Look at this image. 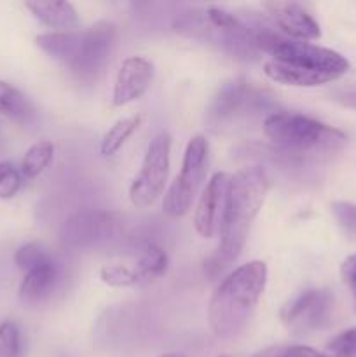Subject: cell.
<instances>
[{
    "mask_svg": "<svg viewBox=\"0 0 356 357\" xmlns=\"http://www.w3.org/2000/svg\"><path fill=\"white\" fill-rule=\"evenodd\" d=\"M258 51L267 52L264 72L271 80L293 87H316L341 79L349 70V61L337 51L292 40L269 30L255 35Z\"/></svg>",
    "mask_w": 356,
    "mask_h": 357,
    "instance_id": "6da1fadb",
    "label": "cell"
},
{
    "mask_svg": "<svg viewBox=\"0 0 356 357\" xmlns=\"http://www.w3.org/2000/svg\"><path fill=\"white\" fill-rule=\"evenodd\" d=\"M269 187L271 180L260 166L243 167L234 176H230L225 211L220 225L222 239L215 253L202 261L205 275L216 278L239 258L248 241L251 223L262 209Z\"/></svg>",
    "mask_w": 356,
    "mask_h": 357,
    "instance_id": "7a4b0ae2",
    "label": "cell"
},
{
    "mask_svg": "<svg viewBox=\"0 0 356 357\" xmlns=\"http://www.w3.org/2000/svg\"><path fill=\"white\" fill-rule=\"evenodd\" d=\"M267 284V265L248 261L230 272L213 291L208 303V324L218 338H232L248 324Z\"/></svg>",
    "mask_w": 356,
    "mask_h": 357,
    "instance_id": "3957f363",
    "label": "cell"
},
{
    "mask_svg": "<svg viewBox=\"0 0 356 357\" xmlns=\"http://www.w3.org/2000/svg\"><path fill=\"white\" fill-rule=\"evenodd\" d=\"M264 135L276 149L297 159H321L341 152L348 143L342 131L302 114L274 112L264 119Z\"/></svg>",
    "mask_w": 356,
    "mask_h": 357,
    "instance_id": "277c9868",
    "label": "cell"
},
{
    "mask_svg": "<svg viewBox=\"0 0 356 357\" xmlns=\"http://www.w3.org/2000/svg\"><path fill=\"white\" fill-rule=\"evenodd\" d=\"M276 107L278 103L269 91L244 79H234L222 84L212 98L206 110V121L213 129H220L262 115L269 117L278 112Z\"/></svg>",
    "mask_w": 356,
    "mask_h": 357,
    "instance_id": "5b68a950",
    "label": "cell"
},
{
    "mask_svg": "<svg viewBox=\"0 0 356 357\" xmlns=\"http://www.w3.org/2000/svg\"><path fill=\"white\" fill-rule=\"evenodd\" d=\"M208 142L202 135L188 139L180 174L168 188L163 201V211L171 218H180L191 209L208 171Z\"/></svg>",
    "mask_w": 356,
    "mask_h": 357,
    "instance_id": "8992f818",
    "label": "cell"
},
{
    "mask_svg": "<svg viewBox=\"0 0 356 357\" xmlns=\"http://www.w3.org/2000/svg\"><path fill=\"white\" fill-rule=\"evenodd\" d=\"M171 136L161 131L150 139L142 167L129 187V201L135 208H149L163 195L170 174Z\"/></svg>",
    "mask_w": 356,
    "mask_h": 357,
    "instance_id": "52a82bcc",
    "label": "cell"
},
{
    "mask_svg": "<svg viewBox=\"0 0 356 357\" xmlns=\"http://www.w3.org/2000/svg\"><path fill=\"white\" fill-rule=\"evenodd\" d=\"M115 42H117V26L110 21H98L80 33L75 59L68 66L77 82L91 86L100 79L114 52Z\"/></svg>",
    "mask_w": 356,
    "mask_h": 357,
    "instance_id": "ba28073f",
    "label": "cell"
},
{
    "mask_svg": "<svg viewBox=\"0 0 356 357\" xmlns=\"http://www.w3.org/2000/svg\"><path fill=\"white\" fill-rule=\"evenodd\" d=\"M121 229L122 220L117 213L84 209L63 222L59 239L68 248H93L115 239Z\"/></svg>",
    "mask_w": 356,
    "mask_h": 357,
    "instance_id": "9c48e42d",
    "label": "cell"
},
{
    "mask_svg": "<svg viewBox=\"0 0 356 357\" xmlns=\"http://www.w3.org/2000/svg\"><path fill=\"white\" fill-rule=\"evenodd\" d=\"M334 298L325 289H306L281 310V321L293 333L323 330L330 324Z\"/></svg>",
    "mask_w": 356,
    "mask_h": 357,
    "instance_id": "30bf717a",
    "label": "cell"
},
{
    "mask_svg": "<svg viewBox=\"0 0 356 357\" xmlns=\"http://www.w3.org/2000/svg\"><path fill=\"white\" fill-rule=\"evenodd\" d=\"M230 176L227 173L213 174L206 188L202 190L199 204L194 213L195 232L205 239H212L222 225L223 211H225L227 190H229Z\"/></svg>",
    "mask_w": 356,
    "mask_h": 357,
    "instance_id": "8fae6325",
    "label": "cell"
},
{
    "mask_svg": "<svg viewBox=\"0 0 356 357\" xmlns=\"http://www.w3.org/2000/svg\"><path fill=\"white\" fill-rule=\"evenodd\" d=\"M262 9L272 23L292 40L309 42L320 38V24L297 2H264Z\"/></svg>",
    "mask_w": 356,
    "mask_h": 357,
    "instance_id": "7c38bea8",
    "label": "cell"
},
{
    "mask_svg": "<svg viewBox=\"0 0 356 357\" xmlns=\"http://www.w3.org/2000/svg\"><path fill=\"white\" fill-rule=\"evenodd\" d=\"M154 79V65L142 56H131L124 59L115 77L112 103L124 107L133 103L147 93Z\"/></svg>",
    "mask_w": 356,
    "mask_h": 357,
    "instance_id": "4fadbf2b",
    "label": "cell"
},
{
    "mask_svg": "<svg viewBox=\"0 0 356 357\" xmlns=\"http://www.w3.org/2000/svg\"><path fill=\"white\" fill-rule=\"evenodd\" d=\"M59 279V267L54 258L24 274L20 286V296L23 302L35 303L49 296Z\"/></svg>",
    "mask_w": 356,
    "mask_h": 357,
    "instance_id": "5bb4252c",
    "label": "cell"
},
{
    "mask_svg": "<svg viewBox=\"0 0 356 357\" xmlns=\"http://www.w3.org/2000/svg\"><path fill=\"white\" fill-rule=\"evenodd\" d=\"M35 44L52 59L70 66L79 49L80 33L79 31H47V33L37 35Z\"/></svg>",
    "mask_w": 356,
    "mask_h": 357,
    "instance_id": "9a60e30c",
    "label": "cell"
},
{
    "mask_svg": "<svg viewBox=\"0 0 356 357\" xmlns=\"http://www.w3.org/2000/svg\"><path fill=\"white\" fill-rule=\"evenodd\" d=\"M24 6L45 26L68 31L70 28H75L79 23L77 10L70 2H38L35 0V2H27Z\"/></svg>",
    "mask_w": 356,
    "mask_h": 357,
    "instance_id": "2e32d148",
    "label": "cell"
},
{
    "mask_svg": "<svg viewBox=\"0 0 356 357\" xmlns=\"http://www.w3.org/2000/svg\"><path fill=\"white\" fill-rule=\"evenodd\" d=\"M0 114L17 124H30L35 119V107L17 87L0 80Z\"/></svg>",
    "mask_w": 356,
    "mask_h": 357,
    "instance_id": "e0dca14e",
    "label": "cell"
},
{
    "mask_svg": "<svg viewBox=\"0 0 356 357\" xmlns=\"http://www.w3.org/2000/svg\"><path fill=\"white\" fill-rule=\"evenodd\" d=\"M142 124V115H131V117H124L121 121L115 122L107 132H105L103 139H101L100 152L101 155L110 157L114 153H117L122 149L126 142L129 139V136L138 129V126Z\"/></svg>",
    "mask_w": 356,
    "mask_h": 357,
    "instance_id": "ac0fdd59",
    "label": "cell"
},
{
    "mask_svg": "<svg viewBox=\"0 0 356 357\" xmlns=\"http://www.w3.org/2000/svg\"><path fill=\"white\" fill-rule=\"evenodd\" d=\"M168 267V255L166 251L161 250L156 244H149V246L143 250L142 257L136 261V267L133 268L138 278L140 284H145V282L154 281L156 278H159L161 274H164Z\"/></svg>",
    "mask_w": 356,
    "mask_h": 357,
    "instance_id": "d6986e66",
    "label": "cell"
},
{
    "mask_svg": "<svg viewBox=\"0 0 356 357\" xmlns=\"http://www.w3.org/2000/svg\"><path fill=\"white\" fill-rule=\"evenodd\" d=\"M52 157H54V145L49 139H42V142L34 143L30 149L27 150L21 162V174L28 180L37 178L38 174L44 173L45 167L51 164Z\"/></svg>",
    "mask_w": 356,
    "mask_h": 357,
    "instance_id": "ffe728a7",
    "label": "cell"
},
{
    "mask_svg": "<svg viewBox=\"0 0 356 357\" xmlns=\"http://www.w3.org/2000/svg\"><path fill=\"white\" fill-rule=\"evenodd\" d=\"M49 260H52L51 253L38 243L24 244V246H21L20 250L16 251V255H14V261H16L17 267L24 272L31 271V268L38 267V265L45 264V261Z\"/></svg>",
    "mask_w": 356,
    "mask_h": 357,
    "instance_id": "44dd1931",
    "label": "cell"
},
{
    "mask_svg": "<svg viewBox=\"0 0 356 357\" xmlns=\"http://www.w3.org/2000/svg\"><path fill=\"white\" fill-rule=\"evenodd\" d=\"M100 278L105 284L112 286V288H128V286L140 284L138 278H136L135 271L126 265H105L100 271Z\"/></svg>",
    "mask_w": 356,
    "mask_h": 357,
    "instance_id": "7402d4cb",
    "label": "cell"
},
{
    "mask_svg": "<svg viewBox=\"0 0 356 357\" xmlns=\"http://www.w3.org/2000/svg\"><path fill=\"white\" fill-rule=\"evenodd\" d=\"M20 328L10 321L0 324V357H21Z\"/></svg>",
    "mask_w": 356,
    "mask_h": 357,
    "instance_id": "603a6c76",
    "label": "cell"
},
{
    "mask_svg": "<svg viewBox=\"0 0 356 357\" xmlns=\"http://www.w3.org/2000/svg\"><path fill=\"white\" fill-rule=\"evenodd\" d=\"M23 183V174L13 162H0V199H10Z\"/></svg>",
    "mask_w": 356,
    "mask_h": 357,
    "instance_id": "cb8c5ba5",
    "label": "cell"
},
{
    "mask_svg": "<svg viewBox=\"0 0 356 357\" xmlns=\"http://www.w3.org/2000/svg\"><path fill=\"white\" fill-rule=\"evenodd\" d=\"M328 357H356V328L342 331L327 347Z\"/></svg>",
    "mask_w": 356,
    "mask_h": 357,
    "instance_id": "d4e9b609",
    "label": "cell"
},
{
    "mask_svg": "<svg viewBox=\"0 0 356 357\" xmlns=\"http://www.w3.org/2000/svg\"><path fill=\"white\" fill-rule=\"evenodd\" d=\"M332 213H334L335 220L339 225L346 230V232L356 236V204L344 201H335L332 204Z\"/></svg>",
    "mask_w": 356,
    "mask_h": 357,
    "instance_id": "484cf974",
    "label": "cell"
},
{
    "mask_svg": "<svg viewBox=\"0 0 356 357\" xmlns=\"http://www.w3.org/2000/svg\"><path fill=\"white\" fill-rule=\"evenodd\" d=\"M269 357H328L306 345H290V347H269Z\"/></svg>",
    "mask_w": 356,
    "mask_h": 357,
    "instance_id": "4316f807",
    "label": "cell"
},
{
    "mask_svg": "<svg viewBox=\"0 0 356 357\" xmlns=\"http://www.w3.org/2000/svg\"><path fill=\"white\" fill-rule=\"evenodd\" d=\"M341 275L346 284L351 288V291L356 295V255L346 258L341 267Z\"/></svg>",
    "mask_w": 356,
    "mask_h": 357,
    "instance_id": "83f0119b",
    "label": "cell"
},
{
    "mask_svg": "<svg viewBox=\"0 0 356 357\" xmlns=\"http://www.w3.org/2000/svg\"><path fill=\"white\" fill-rule=\"evenodd\" d=\"M335 101L342 105V107L355 108L356 110V89L355 91H341L335 94Z\"/></svg>",
    "mask_w": 356,
    "mask_h": 357,
    "instance_id": "f1b7e54d",
    "label": "cell"
},
{
    "mask_svg": "<svg viewBox=\"0 0 356 357\" xmlns=\"http://www.w3.org/2000/svg\"><path fill=\"white\" fill-rule=\"evenodd\" d=\"M161 357H185V356L177 354V352H170V354H164V356H161Z\"/></svg>",
    "mask_w": 356,
    "mask_h": 357,
    "instance_id": "f546056e",
    "label": "cell"
},
{
    "mask_svg": "<svg viewBox=\"0 0 356 357\" xmlns=\"http://www.w3.org/2000/svg\"><path fill=\"white\" fill-rule=\"evenodd\" d=\"M222 357H229V356H222Z\"/></svg>",
    "mask_w": 356,
    "mask_h": 357,
    "instance_id": "4dcf8cb0",
    "label": "cell"
}]
</instances>
